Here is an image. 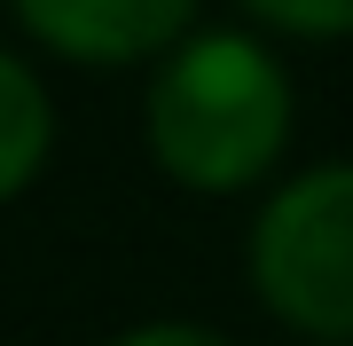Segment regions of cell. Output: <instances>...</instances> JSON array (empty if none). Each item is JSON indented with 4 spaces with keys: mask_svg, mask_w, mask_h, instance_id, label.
I'll return each mask as SVG.
<instances>
[{
    "mask_svg": "<svg viewBox=\"0 0 353 346\" xmlns=\"http://www.w3.org/2000/svg\"><path fill=\"white\" fill-rule=\"evenodd\" d=\"M290 134V79L252 39H196L150 87V142L189 189H243L275 166Z\"/></svg>",
    "mask_w": 353,
    "mask_h": 346,
    "instance_id": "cell-1",
    "label": "cell"
},
{
    "mask_svg": "<svg viewBox=\"0 0 353 346\" xmlns=\"http://www.w3.org/2000/svg\"><path fill=\"white\" fill-rule=\"evenodd\" d=\"M259 299L314 338H353V166L290 181L252 236Z\"/></svg>",
    "mask_w": 353,
    "mask_h": 346,
    "instance_id": "cell-2",
    "label": "cell"
},
{
    "mask_svg": "<svg viewBox=\"0 0 353 346\" xmlns=\"http://www.w3.org/2000/svg\"><path fill=\"white\" fill-rule=\"evenodd\" d=\"M196 0H16V16L48 39V48L79 55V64H126V55H157L181 39Z\"/></svg>",
    "mask_w": 353,
    "mask_h": 346,
    "instance_id": "cell-3",
    "label": "cell"
},
{
    "mask_svg": "<svg viewBox=\"0 0 353 346\" xmlns=\"http://www.w3.org/2000/svg\"><path fill=\"white\" fill-rule=\"evenodd\" d=\"M48 142H55V118H48L39 79L16 64V55H0V197H16L39 173Z\"/></svg>",
    "mask_w": 353,
    "mask_h": 346,
    "instance_id": "cell-4",
    "label": "cell"
},
{
    "mask_svg": "<svg viewBox=\"0 0 353 346\" xmlns=\"http://www.w3.org/2000/svg\"><path fill=\"white\" fill-rule=\"evenodd\" d=\"M283 32H353V0H252Z\"/></svg>",
    "mask_w": 353,
    "mask_h": 346,
    "instance_id": "cell-5",
    "label": "cell"
},
{
    "mask_svg": "<svg viewBox=\"0 0 353 346\" xmlns=\"http://www.w3.org/2000/svg\"><path fill=\"white\" fill-rule=\"evenodd\" d=\"M118 346H228V338L220 331H196V323H150V331H134Z\"/></svg>",
    "mask_w": 353,
    "mask_h": 346,
    "instance_id": "cell-6",
    "label": "cell"
}]
</instances>
